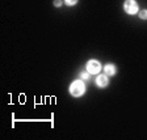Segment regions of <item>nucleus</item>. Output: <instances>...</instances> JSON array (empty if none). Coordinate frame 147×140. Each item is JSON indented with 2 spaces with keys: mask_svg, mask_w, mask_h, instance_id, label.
<instances>
[{
  "mask_svg": "<svg viewBox=\"0 0 147 140\" xmlns=\"http://www.w3.org/2000/svg\"><path fill=\"white\" fill-rule=\"evenodd\" d=\"M139 17H141L142 20H147V9L139 11Z\"/></svg>",
  "mask_w": 147,
  "mask_h": 140,
  "instance_id": "nucleus-7",
  "label": "nucleus"
},
{
  "mask_svg": "<svg viewBox=\"0 0 147 140\" xmlns=\"http://www.w3.org/2000/svg\"><path fill=\"white\" fill-rule=\"evenodd\" d=\"M87 71H88L89 73H93V75H96V73H98L101 71V64L98 60H95V59H92V60H89L88 63H87Z\"/></svg>",
  "mask_w": 147,
  "mask_h": 140,
  "instance_id": "nucleus-3",
  "label": "nucleus"
},
{
  "mask_svg": "<svg viewBox=\"0 0 147 140\" xmlns=\"http://www.w3.org/2000/svg\"><path fill=\"white\" fill-rule=\"evenodd\" d=\"M86 92V84L83 80H75L70 85V93L74 97H80Z\"/></svg>",
  "mask_w": 147,
  "mask_h": 140,
  "instance_id": "nucleus-1",
  "label": "nucleus"
},
{
  "mask_svg": "<svg viewBox=\"0 0 147 140\" xmlns=\"http://www.w3.org/2000/svg\"><path fill=\"white\" fill-rule=\"evenodd\" d=\"M123 9L129 15H135V13H138L139 8H138V3L135 0H126L125 4H123Z\"/></svg>",
  "mask_w": 147,
  "mask_h": 140,
  "instance_id": "nucleus-2",
  "label": "nucleus"
},
{
  "mask_svg": "<svg viewBox=\"0 0 147 140\" xmlns=\"http://www.w3.org/2000/svg\"><path fill=\"white\" fill-rule=\"evenodd\" d=\"M89 75H91V73H89L88 71H83V72L80 73V77H82V80H88Z\"/></svg>",
  "mask_w": 147,
  "mask_h": 140,
  "instance_id": "nucleus-6",
  "label": "nucleus"
},
{
  "mask_svg": "<svg viewBox=\"0 0 147 140\" xmlns=\"http://www.w3.org/2000/svg\"><path fill=\"white\" fill-rule=\"evenodd\" d=\"M54 5L55 7H61L62 5V0H54Z\"/></svg>",
  "mask_w": 147,
  "mask_h": 140,
  "instance_id": "nucleus-9",
  "label": "nucleus"
},
{
  "mask_svg": "<svg viewBox=\"0 0 147 140\" xmlns=\"http://www.w3.org/2000/svg\"><path fill=\"white\" fill-rule=\"evenodd\" d=\"M96 84H97L100 88H104V86H107L108 84H109V80H108L107 75H98V76L96 77Z\"/></svg>",
  "mask_w": 147,
  "mask_h": 140,
  "instance_id": "nucleus-4",
  "label": "nucleus"
},
{
  "mask_svg": "<svg viewBox=\"0 0 147 140\" xmlns=\"http://www.w3.org/2000/svg\"><path fill=\"white\" fill-rule=\"evenodd\" d=\"M105 73H107V75H110V76H113L114 73H116V67H114L113 64H108V66H105Z\"/></svg>",
  "mask_w": 147,
  "mask_h": 140,
  "instance_id": "nucleus-5",
  "label": "nucleus"
},
{
  "mask_svg": "<svg viewBox=\"0 0 147 140\" xmlns=\"http://www.w3.org/2000/svg\"><path fill=\"white\" fill-rule=\"evenodd\" d=\"M64 3L67 4V5H75L78 3V0H64Z\"/></svg>",
  "mask_w": 147,
  "mask_h": 140,
  "instance_id": "nucleus-8",
  "label": "nucleus"
}]
</instances>
